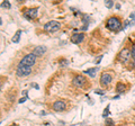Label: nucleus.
Instances as JSON below:
<instances>
[{
    "label": "nucleus",
    "instance_id": "15",
    "mask_svg": "<svg viewBox=\"0 0 135 126\" xmlns=\"http://www.w3.org/2000/svg\"><path fill=\"white\" fill-rule=\"evenodd\" d=\"M105 124H106V126H114V125H115L112 118H106V120H105Z\"/></svg>",
    "mask_w": 135,
    "mask_h": 126
},
{
    "label": "nucleus",
    "instance_id": "18",
    "mask_svg": "<svg viewBox=\"0 0 135 126\" xmlns=\"http://www.w3.org/2000/svg\"><path fill=\"white\" fill-rule=\"evenodd\" d=\"M1 7H2V8H7V9H9V8H10V3H9V1L2 2V3H1Z\"/></svg>",
    "mask_w": 135,
    "mask_h": 126
},
{
    "label": "nucleus",
    "instance_id": "13",
    "mask_svg": "<svg viewBox=\"0 0 135 126\" xmlns=\"http://www.w3.org/2000/svg\"><path fill=\"white\" fill-rule=\"evenodd\" d=\"M97 70H98V68H91V69H88V70L84 71V73L88 74V75H90V77H95Z\"/></svg>",
    "mask_w": 135,
    "mask_h": 126
},
{
    "label": "nucleus",
    "instance_id": "14",
    "mask_svg": "<svg viewBox=\"0 0 135 126\" xmlns=\"http://www.w3.org/2000/svg\"><path fill=\"white\" fill-rule=\"evenodd\" d=\"M20 35H22V31H17L16 34L14 35V37H12L11 41L14 42V43H18L19 40H20Z\"/></svg>",
    "mask_w": 135,
    "mask_h": 126
},
{
    "label": "nucleus",
    "instance_id": "22",
    "mask_svg": "<svg viewBox=\"0 0 135 126\" xmlns=\"http://www.w3.org/2000/svg\"><path fill=\"white\" fill-rule=\"evenodd\" d=\"M26 99H27V97H25V98H22V99L19 100V103L22 104V103H24V101H25V100H26Z\"/></svg>",
    "mask_w": 135,
    "mask_h": 126
},
{
    "label": "nucleus",
    "instance_id": "3",
    "mask_svg": "<svg viewBox=\"0 0 135 126\" xmlns=\"http://www.w3.org/2000/svg\"><path fill=\"white\" fill-rule=\"evenodd\" d=\"M117 59H118V61L122 62V63H127L131 59H132V52H131V49H127V47L123 49L119 53H118Z\"/></svg>",
    "mask_w": 135,
    "mask_h": 126
},
{
    "label": "nucleus",
    "instance_id": "17",
    "mask_svg": "<svg viewBox=\"0 0 135 126\" xmlns=\"http://www.w3.org/2000/svg\"><path fill=\"white\" fill-rule=\"evenodd\" d=\"M105 6H106L107 8H113L114 2H113V1H110V0H107V1H105Z\"/></svg>",
    "mask_w": 135,
    "mask_h": 126
},
{
    "label": "nucleus",
    "instance_id": "20",
    "mask_svg": "<svg viewBox=\"0 0 135 126\" xmlns=\"http://www.w3.org/2000/svg\"><path fill=\"white\" fill-rule=\"evenodd\" d=\"M101 59H103V55H100V56H98V57H97L96 59V64H99V63H100V61H101Z\"/></svg>",
    "mask_w": 135,
    "mask_h": 126
},
{
    "label": "nucleus",
    "instance_id": "12",
    "mask_svg": "<svg viewBox=\"0 0 135 126\" xmlns=\"http://www.w3.org/2000/svg\"><path fill=\"white\" fill-rule=\"evenodd\" d=\"M127 90V86L125 85L124 82H118L117 86H116V92L117 94H124V92Z\"/></svg>",
    "mask_w": 135,
    "mask_h": 126
},
{
    "label": "nucleus",
    "instance_id": "10",
    "mask_svg": "<svg viewBox=\"0 0 135 126\" xmlns=\"http://www.w3.org/2000/svg\"><path fill=\"white\" fill-rule=\"evenodd\" d=\"M47 51V49H46V46H36L35 49H34V51H33V53L35 54L36 56H42V55H44L45 54V52Z\"/></svg>",
    "mask_w": 135,
    "mask_h": 126
},
{
    "label": "nucleus",
    "instance_id": "21",
    "mask_svg": "<svg viewBox=\"0 0 135 126\" xmlns=\"http://www.w3.org/2000/svg\"><path fill=\"white\" fill-rule=\"evenodd\" d=\"M95 92H96V94H98V95H104V94H105V92L101 91V90H96Z\"/></svg>",
    "mask_w": 135,
    "mask_h": 126
},
{
    "label": "nucleus",
    "instance_id": "8",
    "mask_svg": "<svg viewBox=\"0 0 135 126\" xmlns=\"http://www.w3.org/2000/svg\"><path fill=\"white\" fill-rule=\"evenodd\" d=\"M87 82H88V80L83 77V75H81V74L75 75V77L73 78V80H72V83H73V85H74L75 87H78V88L83 87Z\"/></svg>",
    "mask_w": 135,
    "mask_h": 126
},
{
    "label": "nucleus",
    "instance_id": "23",
    "mask_svg": "<svg viewBox=\"0 0 135 126\" xmlns=\"http://www.w3.org/2000/svg\"><path fill=\"white\" fill-rule=\"evenodd\" d=\"M10 126H16V125H10Z\"/></svg>",
    "mask_w": 135,
    "mask_h": 126
},
{
    "label": "nucleus",
    "instance_id": "5",
    "mask_svg": "<svg viewBox=\"0 0 135 126\" xmlns=\"http://www.w3.org/2000/svg\"><path fill=\"white\" fill-rule=\"evenodd\" d=\"M33 72V68H28V66H22V65H17L16 69V75L19 78H25L28 77L29 74Z\"/></svg>",
    "mask_w": 135,
    "mask_h": 126
},
{
    "label": "nucleus",
    "instance_id": "1",
    "mask_svg": "<svg viewBox=\"0 0 135 126\" xmlns=\"http://www.w3.org/2000/svg\"><path fill=\"white\" fill-rule=\"evenodd\" d=\"M105 26H106L107 29L109 31H113V32H117L122 29V20L119 17H117V16H112V17H109L107 20H106V24H105Z\"/></svg>",
    "mask_w": 135,
    "mask_h": 126
},
{
    "label": "nucleus",
    "instance_id": "7",
    "mask_svg": "<svg viewBox=\"0 0 135 126\" xmlns=\"http://www.w3.org/2000/svg\"><path fill=\"white\" fill-rule=\"evenodd\" d=\"M37 14H38V8H29V9H26L23 12V16L26 19L32 20L37 17Z\"/></svg>",
    "mask_w": 135,
    "mask_h": 126
},
{
    "label": "nucleus",
    "instance_id": "16",
    "mask_svg": "<svg viewBox=\"0 0 135 126\" xmlns=\"http://www.w3.org/2000/svg\"><path fill=\"white\" fill-rule=\"evenodd\" d=\"M108 115H109V105H108L106 108H105V112H104V114H103V117H104V118H107Z\"/></svg>",
    "mask_w": 135,
    "mask_h": 126
},
{
    "label": "nucleus",
    "instance_id": "6",
    "mask_svg": "<svg viewBox=\"0 0 135 126\" xmlns=\"http://www.w3.org/2000/svg\"><path fill=\"white\" fill-rule=\"evenodd\" d=\"M112 81H113V74L112 73H108V72L101 73V75H100V85H101V87H104V88L108 87L112 83Z\"/></svg>",
    "mask_w": 135,
    "mask_h": 126
},
{
    "label": "nucleus",
    "instance_id": "4",
    "mask_svg": "<svg viewBox=\"0 0 135 126\" xmlns=\"http://www.w3.org/2000/svg\"><path fill=\"white\" fill-rule=\"evenodd\" d=\"M61 28V24L56 22V20H51V22L46 23L44 25V31L47 33H54Z\"/></svg>",
    "mask_w": 135,
    "mask_h": 126
},
{
    "label": "nucleus",
    "instance_id": "9",
    "mask_svg": "<svg viewBox=\"0 0 135 126\" xmlns=\"http://www.w3.org/2000/svg\"><path fill=\"white\" fill-rule=\"evenodd\" d=\"M52 109L54 112H64L66 109V104L62 100H56L55 103H53Z\"/></svg>",
    "mask_w": 135,
    "mask_h": 126
},
{
    "label": "nucleus",
    "instance_id": "19",
    "mask_svg": "<svg viewBox=\"0 0 135 126\" xmlns=\"http://www.w3.org/2000/svg\"><path fill=\"white\" fill-rule=\"evenodd\" d=\"M68 64H69V62H68L66 60H61V61H60V65H61V66H65V65H68Z\"/></svg>",
    "mask_w": 135,
    "mask_h": 126
},
{
    "label": "nucleus",
    "instance_id": "11",
    "mask_svg": "<svg viewBox=\"0 0 135 126\" xmlns=\"http://www.w3.org/2000/svg\"><path fill=\"white\" fill-rule=\"evenodd\" d=\"M84 40V34H73L72 36H71V42L72 43H74V44H79V43H81V42Z\"/></svg>",
    "mask_w": 135,
    "mask_h": 126
},
{
    "label": "nucleus",
    "instance_id": "2",
    "mask_svg": "<svg viewBox=\"0 0 135 126\" xmlns=\"http://www.w3.org/2000/svg\"><path fill=\"white\" fill-rule=\"evenodd\" d=\"M36 63V55L34 53H29L26 54L22 60H20L19 64L18 65H22V66H28V68H33Z\"/></svg>",
    "mask_w": 135,
    "mask_h": 126
}]
</instances>
